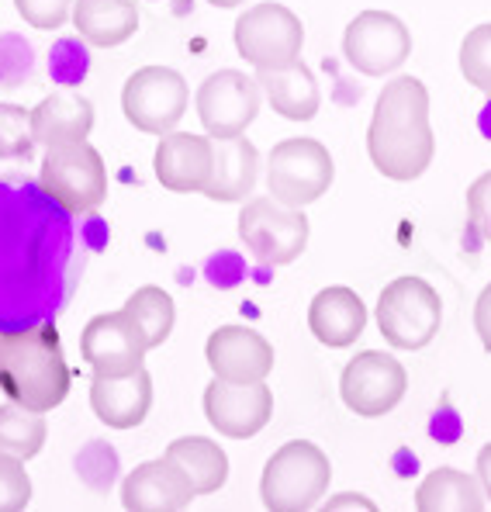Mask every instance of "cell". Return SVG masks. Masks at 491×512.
Returning <instances> with one entry per match:
<instances>
[{"mask_svg": "<svg viewBox=\"0 0 491 512\" xmlns=\"http://www.w3.org/2000/svg\"><path fill=\"white\" fill-rule=\"evenodd\" d=\"M367 153L381 177L412 184L436 156V135L429 125V90L419 77H395L374 101L367 125Z\"/></svg>", "mask_w": 491, "mask_h": 512, "instance_id": "obj_1", "label": "cell"}, {"mask_svg": "<svg viewBox=\"0 0 491 512\" xmlns=\"http://www.w3.org/2000/svg\"><path fill=\"white\" fill-rule=\"evenodd\" d=\"M70 367L52 322L0 333V391L32 412H52L70 395Z\"/></svg>", "mask_w": 491, "mask_h": 512, "instance_id": "obj_2", "label": "cell"}, {"mask_svg": "<svg viewBox=\"0 0 491 512\" xmlns=\"http://www.w3.org/2000/svg\"><path fill=\"white\" fill-rule=\"evenodd\" d=\"M329 481V454L308 440H291L263 464L260 499L270 512H305L326 499Z\"/></svg>", "mask_w": 491, "mask_h": 512, "instance_id": "obj_3", "label": "cell"}, {"mask_svg": "<svg viewBox=\"0 0 491 512\" xmlns=\"http://www.w3.org/2000/svg\"><path fill=\"white\" fill-rule=\"evenodd\" d=\"M39 187L63 212L94 215L108 201V167L87 139L49 146L42 156Z\"/></svg>", "mask_w": 491, "mask_h": 512, "instance_id": "obj_4", "label": "cell"}, {"mask_svg": "<svg viewBox=\"0 0 491 512\" xmlns=\"http://www.w3.org/2000/svg\"><path fill=\"white\" fill-rule=\"evenodd\" d=\"M377 329L395 350H422L443 326L440 291L422 277H395L377 298Z\"/></svg>", "mask_w": 491, "mask_h": 512, "instance_id": "obj_5", "label": "cell"}, {"mask_svg": "<svg viewBox=\"0 0 491 512\" xmlns=\"http://www.w3.org/2000/svg\"><path fill=\"white\" fill-rule=\"evenodd\" d=\"M336 180V163L319 139H284L267 156V191L287 208L315 205Z\"/></svg>", "mask_w": 491, "mask_h": 512, "instance_id": "obj_6", "label": "cell"}, {"mask_svg": "<svg viewBox=\"0 0 491 512\" xmlns=\"http://www.w3.org/2000/svg\"><path fill=\"white\" fill-rule=\"evenodd\" d=\"M305 208H287L274 198H253L239 208V239L263 267H287L308 246Z\"/></svg>", "mask_w": 491, "mask_h": 512, "instance_id": "obj_7", "label": "cell"}, {"mask_svg": "<svg viewBox=\"0 0 491 512\" xmlns=\"http://www.w3.org/2000/svg\"><path fill=\"white\" fill-rule=\"evenodd\" d=\"M236 52L256 70H274L301 59L305 49V25L284 4H256L236 18Z\"/></svg>", "mask_w": 491, "mask_h": 512, "instance_id": "obj_8", "label": "cell"}, {"mask_svg": "<svg viewBox=\"0 0 491 512\" xmlns=\"http://www.w3.org/2000/svg\"><path fill=\"white\" fill-rule=\"evenodd\" d=\"M191 101L187 80L170 66H142L122 87V111L139 132L166 135L180 125Z\"/></svg>", "mask_w": 491, "mask_h": 512, "instance_id": "obj_9", "label": "cell"}, {"mask_svg": "<svg viewBox=\"0 0 491 512\" xmlns=\"http://www.w3.org/2000/svg\"><path fill=\"white\" fill-rule=\"evenodd\" d=\"M409 391V374L391 353L364 350L343 367L339 378V398L360 419H381L402 405Z\"/></svg>", "mask_w": 491, "mask_h": 512, "instance_id": "obj_10", "label": "cell"}, {"mask_svg": "<svg viewBox=\"0 0 491 512\" xmlns=\"http://www.w3.org/2000/svg\"><path fill=\"white\" fill-rule=\"evenodd\" d=\"M343 52L364 77H388L412 56V35L391 11H360L343 32Z\"/></svg>", "mask_w": 491, "mask_h": 512, "instance_id": "obj_11", "label": "cell"}, {"mask_svg": "<svg viewBox=\"0 0 491 512\" xmlns=\"http://www.w3.org/2000/svg\"><path fill=\"white\" fill-rule=\"evenodd\" d=\"M149 340L146 329L135 322L132 312H104L83 326L80 357L94 374H128L135 367H146Z\"/></svg>", "mask_w": 491, "mask_h": 512, "instance_id": "obj_12", "label": "cell"}, {"mask_svg": "<svg viewBox=\"0 0 491 512\" xmlns=\"http://www.w3.org/2000/svg\"><path fill=\"white\" fill-rule=\"evenodd\" d=\"M260 84L239 70H218L198 87V118L211 139H236L260 115Z\"/></svg>", "mask_w": 491, "mask_h": 512, "instance_id": "obj_13", "label": "cell"}, {"mask_svg": "<svg viewBox=\"0 0 491 512\" xmlns=\"http://www.w3.org/2000/svg\"><path fill=\"white\" fill-rule=\"evenodd\" d=\"M205 416L229 440H253L274 416V391L267 388V381L236 384L211 378L205 388Z\"/></svg>", "mask_w": 491, "mask_h": 512, "instance_id": "obj_14", "label": "cell"}, {"mask_svg": "<svg viewBox=\"0 0 491 512\" xmlns=\"http://www.w3.org/2000/svg\"><path fill=\"white\" fill-rule=\"evenodd\" d=\"M156 180L173 194H205L215 170V139L191 132H166L153 156Z\"/></svg>", "mask_w": 491, "mask_h": 512, "instance_id": "obj_15", "label": "cell"}, {"mask_svg": "<svg viewBox=\"0 0 491 512\" xmlns=\"http://www.w3.org/2000/svg\"><path fill=\"white\" fill-rule=\"evenodd\" d=\"M208 367L222 381H267L274 374V343L249 326H218L205 343Z\"/></svg>", "mask_w": 491, "mask_h": 512, "instance_id": "obj_16", "label": "cell"}, {"mask_svg": "<svg viewBox=\"0 0 491 512\" xmlns=\"http://www.w3.org/2000/svg\"><path fill=\"white\" fill-rule=\"evenodd\" d=\"M198 499L187 471L173 457H156L132 468L122 481V506L128 512H177Z\"/></svg>", "mask_w": 491, "mask_h": 512, "instance_id": "obj_17", "label": "cell"}, {"mask_svg": "<svg viewBox=\"0 0 491 512\" xmlns=\"http://www.w3.org/2000/svg\"><path fill=\"white\" fill-rule=\"evenodd\" d=\"M90 409L111 429H135L153 409V378L146 367H135L128 374H94L90 381Z\"/></svg>", "mask_w": 491, "mask_h": 512, "instance_id": "obj_18", "label": "cell"}, {"mask_svg": "<svg viewBox=\"0 0 491 512\" xmlns=\"http://www.w3.org/2000/svg\"><path fill=\"white\" fill-rule=\"evenodd\" d=\"M308 329L322 346L329 350H346L360 340V333L367 329V305L353 288L332 284L322 288L308 305Z\"/></svg>", "mask_w": 491, "mask_h": 512, "instance_id": "obj_19", "label": "cell"}, {"mask_svg": "<svg viewBox=\"0 0 491 512\" xmlns=\"http://www.w3.org/2000/svg\"><path fill=\"white\" fill-rule=\"evenodd\" d=\"M256 84L267 94L270 108L287 122H312L319 115V80L301 59L287 66H274V70H256Z\"/></svg>", "mask_w": 491, "mask_h": 512, "instance_id": "obj_20", "label": "cell"}, {"mask_svg": "<svg viewBox=\"0 0 491 512\" xmlns=\"http://www.w3.org/2000/svg\"><path fill=\"white\" fill-rule=\"evenodd\" d=\"M94 132V104L80 94H49L32 108V135L35 146H63V142H83Z\"/></svg>", "mask_w": 491, "mask_h": 512, "instance_id": "obj_21", "label": "cell"}, {"mask_svg": "<svg viewBox=\"0 0 491 512\" xmlns=\"http://www.w3.org/2000/svg\"><path fill=\"white\" fill-rule=\"evenodd\" d=\"M260 177V153L246 135L236 139H215V170L205 187V198L229 205V201H246V194L256 187Z\"/></svg>", "mask_w": 491, "mask_h": 512, "instance_id": "obj_22", "label": "cell"}, {"mask_svg": "<svg viewBox=\"0 0 491 512\" xmlns=\"http://www.w3.org/2000/svg\"><path fill=\"white\" fill-rule=\"evenodd\" d=\"M70 21L80 39L94 49H118L139 28V4L135 0H77Z\"/></svg>", "mask_w": 491, "mask_h": 512, "instance_id": "obj_23", "label": "cell"}, {"mask_svg": "<svg viewBox=\"0 0 491 512\" xmlns=\"http://www.w3.org/2000/svg\"><path fill=\"white\" fill-rule=\"evenodd\" d=\"M485 488L478 474L457 468H436L415 488V509L419 512H481L485 509Z\"/></svg>", "mask_w": 491, "mask_h": 512, "instance_id": "obj_24", "label": "cell"}, {"mask_svg": "<svg viewBox=\"0 0 491 512\" xmlns=\"http://www.w3.org/2000/svg\"><path fill=\"white\" fill-rule=\"evenodd\" d=\"M166 457H173L187 471L198 495H215L229 481V457L208 436H177L166 447Z\"/></svg>", "mask_w": 491, "mask_h": 512, "instance_id": "obj_25", "label": "cell"}, {"mask_svg": "<svg viewBox=\"0 0 491 512\" xmlns=\"http://www.w3.org/2000/svg\"><path fill=\"white\" fill-rule=\"evenodd\" d=\"M45 436H49V426H45L42 412H32L18 402L0 405V454L32 461L42 454Z\"/></svg>", "mask_w": 491, "mask_h": 512, "instance_id": "obj_26", "label": "cell"}, {"mask_svg": "<svg viewBox=\"0 0 491 512\" xmlns=\"http://www.w3.org/2000/svg\"><path fill=\"white\" fill-rule=\"evenodd\" d=\"M125 312H132L135 322L146 329L149 350H156V346H163L170 340L173 322H177V305H173L170 291L156 288V284H146V288H139L125 301Z\"/></svg>", "mask_w": 491, "mask_h": 512, "instance_id": "obj_27", "label": "cell"}, {"mask_svg": "<svg viewBox=\"0 0 491 512\" xmlns=\"http://www.w3.org/2000/svg\"><path fill=\"white\" fill-rule=\"evenodd\" d=\"M460 73L474 90L491 97V21L464 35V42H460Z\"/></svg>", "mask_w": 491, "mask_h": 512, "instance_id": "obj_28", "label": "cell"}, {"mask_svg": "<svg viewBox=\"0 0 491 512\" xmlns=\"http://www.w3.org/2000/svg\"><path fill=\"white\" fill-rule=\"evenodd\" d=\"M32 149V111L21 104H0V160H28Z\"/></svg>", "mask_w": 491, "mask_h": 512, "instance_id": "obj_29", "label": "cell"}, {"mask_svg": "<svg viewBox=\"0 0 491 512\" xmlns=\"http://www.w3.org/2000/svg\"><path fill=\"white\" fill-rule=\"evenodd\" d=\"M32 502V478L25 461L14 454H0V512H21Z\"/></svg>", "mask_w": 491, "mask_h": 512, "instance_id": "obj_30", "label": "cell"}, {"mask_svg": "<svg viewBox=\"0 0 491 512\" xmlns=\"http://www.w3.org/2000/svg\"><path fill=\"white\" fill-rule=\"evenodd\" d=\"M73 4L77 0H14V11L39 32H56L73 18Z\"/></svg>", "mask_w": 491, "mask_h": 512, "instance_id": "obj_31", "label": "cell"}, {"mask_svg": "<svg viewBox=\"0 0 491 512\" xmlns=\"http://www.w3.org/2000/svg\"><path fill=\"white\" fill-rule=\"evenodd\" d=\"M467 218H471L474 232L491 243V170L481 173L471 187H467Z\"/></svg>", "mask_w": 491, "mask_h": 512, "instance_id": "obj_32", "label": "cell"}, {"mask_svg": "<svg viewBox=\"0 0 491 512\" xmlns=\"http://www.w3.org/2000/svg\"><path fill=\"white\" fill-rule=\"evenodd\" d=\"M474 333H478L485 353H491V281L481 288L478 301H474Z\"/></svg>", "mask_w": 491, "mask_h": 512, "instance_id": "obj_33", "label": "cell"}, {"mask_svg": "<svg viewBox=\"0 0 491 512\" xmlns=\"http://www.w3.org/2000/svg\"><path fill=\"white\" fill-rule=\"evenodd\" d=\"M326 509H364V512H374L377 506L367 499V495H357V492H343V495H332L326 502Z\"/></svg>", "mask_w": 491, "mask_h": 512, "instance_id": "obj_34", "label": "cell"}, {"mask_svg": "<svg viewBox=\"0 0 491 512\" xmlns=\"http://www.w3.org/2000/svg\"><path fill=\"white\" fill-rule=\"evenodd\" d=\"M474 474H478L481 488H485V499L491 502V443L478 450V461H474Z\"/></svg>", "mask_w": 491, "mask_h": 512, "instance_id": "obj_35", "label": "cell"}, {"mask_svg": "<svg viewBox=\"0 0 491 512\" xmlns=\"http://www.w3.org/2000/svg\"><path fill=\"white\" fill-rule=\"evenodd\" d=\"M208 4L222 7V11H232V7H243V4H246V0H208Z\"/></svg>", "mask_w": 491, "mask_h": 512, "instance_id": "obj_36", "label": "cell"}]
</instances>
